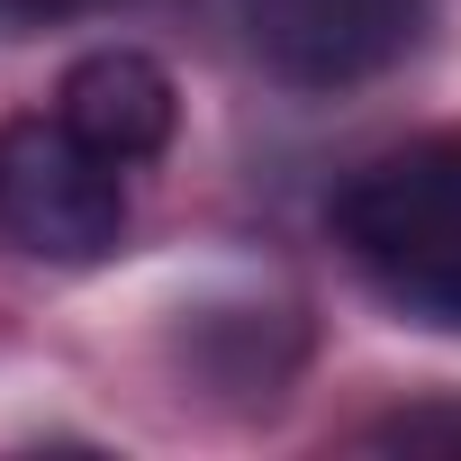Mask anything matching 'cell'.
Masks as SVG:
<instances>
[{
    "mask_svg": "<svg viewBox=\"0 0 461 461\" xmlns=\"http://www.w3.org/2000/svg\"><path fill=\"white\" fill-rule=\"evenodd\" d=\"M335 245L407 326L461 335V127L371 154L335 190Z\"/></svg>",
    "mask_w": 461,
    "mask_h": 461,
    "instance_id": "1",
    "label": "cell"
},
{
    "mask_svg": "<svg viewBox=\"0 0 461 461\" xmlns=\"http://www.w3.org/2000/svg\"><path fill=\"white\" fill-rule=\"evenodd\" d=\"M0 245L46 272L109 263L127 245V163L82 145L55 109L0 118Z\"/></svg>",
    "mask_w": 461,
    "mask_h": 461,
    "instance_id": "2",
    "label": "cell"
},
{
    "mask_svg": "<svg viewBox=\"0 0 461 461\" xmlns=\"http://www.w3.org/2000/svg\"><path fill=\"white\" fill-rule=\"evenodd\" d=\"M236 28L272 82L362 91L425 46L434 0H236Z\"/></svg>",
    "mask_w": 461,
    "mask_h": 461,
    "instance_id": "3",
    "label": "cell"
},
{
    "mask_svg": "<svg viewBox=\"0 0 461 461\" xmlns=\"http://www.w3.org/2000/svg\"><path fill=\"white\" fill-rule=\"evenodd\" d=\"M55 118L100 145L109 163H154L181 136V82L145 55V46H91L64 82H55Z\"/></svg>",
    "mask_w": 461,
    "mask_h": 461,
    "instance_id": "4",
    "label": "cell"
},
{
    "mask_svg": "<svg viewBox=\"0 0 461 461\" xmlns=\"http://www.w3.org/2000/svg\"><path fill=\"white\" fill-rule=\"evenodd\" d=\"M91 10H118V0H0V37H37V28H64Z\"/></svg>",
    "mask_w": 461,
    "mask_h": 461,
    "instance_id": "5",
    "label": "cell"
}]
</instances>
